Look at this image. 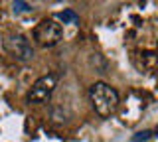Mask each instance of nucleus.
Listing matches in <instances>:
<instances>
[{"mask_svg": "<svg viewBox=\"0 0 158 142\" xmlns=\"http://www.w3.org/2000/svg\"><path fill=\"white\" fill-rule=\"evenodd\" d=\"M63 38V28L61 24L53 18H46L36 26L34 30V40H36L42 47H53L56 43L61 42Z\"/></svg>", "mask_w": 158, "mask_h": 142, "instance_id": "2", "label": "nucleus"}, {"mask_svg": "<svg viewBox=\"0 0 158 142\" xmlns=\"http://www.w3.org/2000/svg\"><path fill=\"white\" fill-rule=\"evenodd\" d=\"M140 55V59H142V69H146V71H154V67H156V53L154 51H142V53H138Z\"/></svg>", "mask_w": 158, "mask_h": 142, "instance_id": "5", "label": "nucleus"}, {"mask_svg": "<svg viewBox=\"0 0 158 142\" xmlns=\"http://www.w3.org/2000/svg\"><path fill=\"white\" fill-rule=\"evenodd\" d=\"M89 99H91L93 109L101 119L113 116L118 109V93L109 83H103V81L93 83L91 89H89Z\"/></svg>", "mask_w": 158, "mask_h": 142, "instance_id": "1", "label": "nucleus"}, {"mask_svg": "<svg viewBox=\"0 0 158 142\" xmlns=\"http://www.w3.org/2000/svg\"><path fill=\"white\" fill-rule=\"evenodd\" d=\"M4 50L10 57H14L16 61H28L34 57V47L30 40L22 34H12L4 40Z\"/></svg>", "mask_w": 158, "mask_h": 142, "instance_id": "4", "label": "nucleus"}, {"mask_svg": "<svg viewBox=\"0 0 158 142\" xmlns=\"http://www.w3.org/2000/svg\"><path fill=\"white\" fill-rule=\"evenodd\" d=\"M57 20L63 22V24H77L79 22V16L75 10H71V8H67V10H61L57 12Z\"/></svg>", "mask_w": 158, "mask_h": 142, "instance_id": "6", "label": "nucleus"}, {"mask_svg": "<svg viewBox=\"0 0 158 142\" xmlns=\"http://www.w3.org/2000/svg\"><path fill=\"white\" fill-rule=\"evenodd\" d=\"M152 136H154V130H140L132 136V142H146V140H150Z\"/></svg>", "mask_w": 158, "mask_h": 142, "instance_id": "7", "label": "nucleus"}, {"mask_svg": "<svg viewBox=\"0 0 158 142\" xmlns=\"http://www.w3.org/2000/svg\"><path fill=\"white\" fill-rule=\"evenodd\" d=\"M56 85H57V77L53 75V73L42 75L40 79H36V83L32 85V89L28 91V103H32V105L48 103L53 89H56Z\"/></svg>", "mask_w": 158, "mask_h": 142, "instance_id": "3", "label": "nucleus"}, {"mask_svg": "<svg viewBox=\"0 0 158 142\" xmlns=\"http://www.w3.org/2000/svg\"><path fill=\"white\" fill-rule=\"evenodd\" d=\"M12 8H14V12H32V10H34L32 4L22 2V0H16V2H12Z\"/></svg>", "mask_w": 158, "mask_h": 142, "instance_id": "8", "label": "nucleus"}]
</instances>
